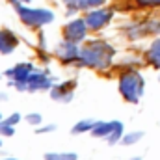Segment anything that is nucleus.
<instances>
[{
    "mask_svg": "<svg viewBox=\"0 0 160 160\" xmlns=\"http://www.w3.org/2000/svg\"><path fill=\"white\" fill-rule=\"evenodd\" d=\"M0 145H2V140H0Z\"/></svg>",
    "mask_w": 160,
    "mask_h": 160,
    "instance_id": "cd10ccee",
    "label": "nucleus"
},
{
    "mask_svg": "<svg viewBox=\"0 0 160 160\" xmlns=\"http://www.w3.org/2000/svg\"><path fill=\"white\" fill-rule=\"evenodd\" d=\"M110 19H112V9H95L86 17V24L91 30H101L110 22Z\"/></svg>",
    "mask_w": 160,
    "mask_h": 160,
    "instance_id": "423d86ee",
    "label": "nucleus"
},
{
    "mask_svg": "<svg viewBox=\"0 0 160 160\" xmlns=\"http://www.w3.org/2000/svg\"><path fill=\"white\" fill-rule=\"evenodd\" d=\"M15 47H17V38L11 32H0V52L2 54L13 52Z\"/></svg>",
    "mask_w": 160,
    "mask_h": 160,
    "instance_id": "9d476101",
    "label": "nucleus"
},
{
    "mask_svg": "<svg viewBox=\"0 0 160 160\" xmlns=\"http://www.w3.org/2000/svg\"><path fill=\"white\" fill-rule=\"evenodd\" d=\"M56 52H58V56H60V60L62 62H75V60H78L80 58V50L77 48V43H73V41H67L65 43H62L58 48H56Z\"/></svg>",
    "mask_w": 160,
    "mask_h": 160,
    "instance_id": "1a4fd4ad",
    "label": "nucleus"
},
{
    "mask_svg": "<svg viewBox=\"0 0 160 160\" xmlns=\"http://www.w3.org/2000/svg\"><path fill=\"white\" fill-rule=\"evenodd\" d=\"M77 153H47L45 160H77Z\"/></svg>",
    "mask_w": 160,
    "mask_h": 160,
    "instance_id": "dca6fc26",
    "label": "nucleus"
},
{
    "mask_svg": "<svg viewBox=\"0 0 160 160\" xmlns=\"http://www.w3.org/2000/svg\"><path fill=\"white\" fill-rule=\"evenodd\" d=\"M106 0H65V4L69 6L71 11L77 9H88V8H95V6H102Z\"/></svg>",
    "mask_w": 160,
    "mask_h": 160,
    "instance_id": "9b49d317",
    "label": "nucleus"
},
{
    "mask_svg": "<svg viewBox=\"0 0 160 160\" xmlns=\"http://www.w3.org/2000/svg\"><path fill=\"white\" fill-rule=\"evenodd\" d=\"M142 136H143V132H130V134H125V136L121 138V142H123L125 145H134Z\"/></svg>",
    "mask_w": 160,
    "mask_h": 160,
    "instance_id": "f3484780",
    "label": "nucleus"
},
{
    "mask_svg": "<svg viewBox=\"0 0 160 160\" xmlns=\"http://www.w3.org/2000/svg\"><path fill=\"white\" fill-rule=\"evenodd\" d=\"M56 127L54 125H50V127H45V128H38V132H50V130H54Z\"/></svg>",
    "mask_w": 160,
    "mask_h": 160,
    "instance_id": "4be33fe9",
    "label": "nucleus"
},
{
    "mask_svg": "<svg viewBox=\"0 0 160 160\" xmlns=\"http://www.w3.org/2000/svg\"><path fill=\"white\" fill-rule=\"evenodd\" d=\"M4 160H15V158H4Z\"/></svg>",
    "mask_w": 160,
    "mask_h": 160,
    "instance_id": "393cba45",
    "label": "nucleus"
},
{
    "mask_svg": "<svg viewBox=\"0 0 160 160\" xmlns=\"http://www.w3.org/2000/svg\"><path fill=\"white\" fill-rule=\"evenodd\" d=\"M52 86V80L47 73L41 71H32V75L26 80V89L28 91H41V89H48Z\"/></svg>",
    "mask_w": 160,
    "mask_h": 160,
    "instance_id": "0eeeda50",
    "label": "nucleus"
},
{
    "mask_svg": "<svg viewBox=\"0 0 160 160\" xmlns=\"http://www.w3.org/2000/svg\"><path fill=\"white\" fill-rule=\"evenodd\" d=\"M0 125H2V116H0Z\"/></svg>",
    "mask_w": 160,
    "mask_h": 160,
    "instance_id": "a878e982",
    "label": "nucleus"
},
{
    "mask_svg": "<svg viewBox=\"0 0 160 160\" xmlns=\"http://www.w3.org/2000/svg\"><path fill=\"white\" fill-rule=\"evenodd\" d=\"M13 4H15V11L19 13L21 21L24 24H28V26H43V24L52 22V19H54V13L50 9H43V8H38V9L24 8V6H21V2H13Z\"/></svg>",
    "mask_w": 160,
    "mask_h": 160,
    "instance_id": "7ed1b4c3",
    "label": "nucleus"
},
{
    "mask_svg": "<svg viewBox=\"0 0 160 160\" xmlns=\"http://www.w3.org/2000/svg\"><path fill=\"white\" fill-rule=\"evenodd\" d=\"M138 4L145 8H153V6H160V0H138Z\"/></svg>",
    "mask_w": 160,
    "mask_h": 160,
    "instance_id": "aec40b11",
    "label": "nucleus"
},
{
    "mask_svg": "<svg viewBox=\"0 0 160 160\" xmlns=\"http://www.w3.org/2000/svg\"><path fill=\"white\" fill-rule=\"evenodd\" d=\"M114 58V48L102 41H93L89 43L86 48L80 50V58L78 62L82 65H88V67H97V69H104L110 65Z\"/></svg>",
    "mask_w": 160,
    "mask_h": 160,
    "instance_id": "f257e3e1",
    "label": "nucleus"
},
{
    "mask_svg": "<svg viewBox=\"0 0 160 160\" xmlns=\"http://www.w3.org/2000/svg\"><path fill=\"white\" fill-rule=\"evenodd\" d=\"M121 138H123V123L121 121H114V128H112V132L108 134V143L110 145H114V143H118Z\"/></svg>",
    "mask_w": 160,
    "mask_h": 160,
    "instance_id": "ddd939ff",
    "label": "nucleus"
},
{
    "mask_svg": "<svg viewBox=\"0 0 160 160\" xmlns=\"http://www.w3.org/2000/svg\"><path fill=\"white\" fill-rule=\"evenodd\" d=\"M112 128H114V121H110V123H106V121H95V125L91 128V134L95 138H108V134L112 132Z\"/></svg>",
    "mask_w": 160,
    "mask_h": 160,
    "instance_id": "f8f14e48",
    "label": "nucleus"
},
{
    "mask_svg": "<svg viewBox=\"0 0 160 160\" xmlns=\"http://www.w3.org/2000/svg\"><path fill=\"white\" fill-rule=\"evenodd\" d=\"M32 71H34V67H32L30 63H19V65H15L13 69H9V71L6 73V77L11 78L9 80L11 86H15L17 89H26V80L32 75Z\"/></svg>",
    "mask_w": 160,
    "mask_h": 160,
    "instance_id": "20e7f679",
    "label": "nucleus"
},
{
    "mask_svg": "<svg viewBox=\"0 0 160 160\" xmlns=\"http://www.w3.org/2000/svg\"><path fill=\"white\" fill-rule=\"evenodd\" d=\"M132 160H142V158H132Z\"/></svg>",
    "mask_w": 160,
    "mask_h": 160,
    "instance_id": "bb28decb",
    "label": "nucleus"
},
{
    "mask_svg": "<svg viewBox=\"0 0 160 160\" xmlns=\"http://www.w3.org/2000/svg\"><path fill=\"white\" fill-rule=\"evenodd\" d=\"M119 91L128 102H138L143 95V77L136 71H127L119 80Z\"/></svg>",
    "mask_w": 160,
    "mask_h": 160,
    "instance_id": "f03ea898",
    "label": "nucleus"
},
{
    "mask_svg": "<svg viewBox=\"0 0 160 160\" xmlns=\"http://www.w3.org/2000/svg\"><path fill=\"white\" fill-rule=\"evenodd\" d=\"M21 121V114H11L8 119H6V123H9V125H17Z\"/></svg>",
    "mask_w": 160,
    "mask_h": 160,
    "instance_id": "412c9836",
    "label": "nucleus"
},
{
    "mask_svg": "<svg viewBox=\"0 0 160 160\" xmlns=\"http://www.w3.org/2000/svg\"><path fill=\"white\" fill-rule=\"evenodd\" d=\"M0 132H2V134H6V136H13V134H15V128H13V125H9V123L2 121V125H0Z\"/></svg>",
    "mask_w": 160,
    "mask_h": 160,
    "instance_id": "a211bd4d",
    "label": "nucleus"
},
{
    "mask_svg": "<svg viewBox=\"0 0 160 160\" xmlns=\"http://www.w3.org/2000/svg\"><path fill=\"white\" fill-rule=\"evenodd\" d=\"M155 30H157V32H158V34H160V22H158V24H157V26H155Z\"/></svg>",
    "mask_w": 160,
    "mask_h": 160,
    "instance_id": "5701e85b",
    "label": "nucleus"
},
{
    "mask_svg": "<svg viewBox=\"0 0 160 160\" xmlns=\"http://www.w3.org/2000/svg\"><path fill=\"white\" fill-rule=\"evenodd\" d=\"M75 82H63V84H58V86H54L52 88V91H50V97L54 99V101H60V102H69L71 99H73V89H75Z\"/></svg>",
    "mask_w": 160,
    "mask_h": 160,
    "instance_id": "6e6552de",
    "label": "nucleus"
},
{
    "mask_svg": "<svg viewBox=\"0 0 160 160\" xmlns=\"http://www.w3.org/2000/svg\"><path fill=\"white\" fill-rule=\"evenodd\" d=\"M149 62L155 67H160V39H157L149 48Z\"/></svg>",
    "mask_w": 160,
    "mask_h": 160,
    "instance_id": "4468645a",
    "label": "nucleus"
},
{
    "mask_svg": "<svg viewBox=\"0 0 160 160\" xmlns=\"http://www.w3.org/2000/svg\"><path fill=\"white\" fill-rule=\"evenodd\" d=\"M93 125H95V121L91 119H84V121H78L75 127H73V134H82V132H91V128H93Z\"/></svg>",
    "mask_w": 160,
    "mask_h": 160,
    "instance_id": "2eb2a0df",
    "label": "nucleus"
},
{
    "mask_svg": "<svg viewBox=\"0 0 160 160\" xmlns=\"http://www.w3.org/2000/svg\"><path fill=\"white\" fill-rule=\"evenodd\" d=\"M86 30H88V24H86V19H75L71 22L65 24L63 28V36L67 41H73V43H78L86 38Z\"/></svg>",
    "mask_w": 160,
    "mask_h": 160,
    "instance_id": "39448f33",
    "label": "nucleus"
},
{
    "mask_svg": "<svg viewBox=\"0 0 160 160\" xmlns=\"http://www.w3.org/2000/svg\"><path fill=\"white\" fill-rule=\"evenodd\" d=\"M13 2H30V0H13Z\"/></svg>",
    "mask_w": 160,
    "mask_h": 160,
    "instance_id": "b1692460",
    "label": "nucleus"
},
{
    "mask_svg": "<svg viewBox=\"0 0 160 160\" xmlns=\"http://www.w3.org/2000/svg\"><path fill=\"white\" fill-rule=\"evenodd\" d=\"M26 121H28L30 125H39L41 123V114H28V116H26Z\"/></svg>",
    "mask_w": 160,
    "mask_h": 160,
    "instance_id": "6ab92c4d",
    "label": "nucleus"
}]
</instances>
